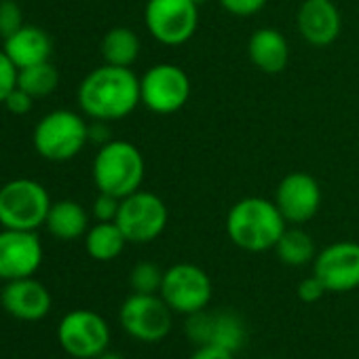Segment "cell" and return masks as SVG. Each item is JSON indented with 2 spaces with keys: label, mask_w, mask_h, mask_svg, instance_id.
I'll list each match as a JSON object with an SVG mask.
<instances>
[{
  "label": "cell",
  "mask_w": 359,
  "mask_h": 359,
  "mask_svg": "<svg viewBox=\"0 0 359 359\" xmlns=\"http://www.w3.org/2000/svg\"><path fill=\"white\" fill-rule=\"evenodd\" d=\"M76 100L91 121H121L142 104L140 79L131 68L104 64L83 79Z\"/></svg>",
  "instance_id": "obj_1"
},
{
  "label": "cell",
  "mask_w": 359,
  "mask_h": 359,
  "mask_svg": "<svg viewBox=\"0 0 359 359\" xmlns=\"http://www.w3.org/2000/svg\"><path fill=\"white\" fill-rule=\"evenodd\" d=\"M287 222L275 201L264 197H245L237 201L226 216L229 239L245 252L275 250Z\"/></svg>",
  "instance_id": "obj_2"
},
{
  "label": "cell",
  "mask_w": 359,
  "mask_h": 359,
  "mask_svg": "<svg viewBox=\"0 0 359 359\" xmlns=\"http://www.w3.org/2000/svg\"><path fill=\"white\" fill-rule=\"evenodd\" d=\"M91 173L100 193L123 199L140 191L146 175V163L135 144L127 140H110L100 146Z\"/></svg>",
  "instance_id": "obj_3"
},
{
  "label": "cell",
  "mask_w": 359,
  "mask_h": 359,
  "mask_svg": "<svg viewBox=\"0 0 359 359\" xmlns=\"http://www.w3.org/2000/svg\"><path fill=\"white\" fill-rule=\"evenodd\" d=\"M89 142V123L72 110H53L45 114L32 133L34 150L53 163L72 161Z\"/></svg>",
  "instance_id": "obj_4"
},
{
  "label": "cell",
  "mask_w": 359,
  "mask_h": 359,
  "mask_svg": "<svg viewBox=\"0 0 359 359\" xmlns=\"http://www.w3.org/2000/svg\"><path fill=\"white\" fill-rule=\"evenodd\" d=\"M51 197L47 189L30 177H15L0 187V226L36 231L45 226Z\"/></svg>",
  "instance_id": "obj_5"
},
{
  "label": "cell",
  "mask_w": 359,
  "mask_h": 359,
  "mask_svg": "<svg viewBox=\"0 0 359 359\" xmlns=\"http://www.w3.org/2000/svg\"><path fill=\"white\" fill-rule=\"evenodd\" d=\"M144 24L150 36L165 47L189 43L199 26V5L193 0H148Z\"/></svg>",
  "instance_id": "obj_6"
},
{
  "label": "cell",
  "mask_w": 359,
  "mask_h": 359,
  "mask_svg": "<svg viewBox=\"0 0 359 359\" xmlns=\"http://www.w3.org/2000/svg\"><path fill=\"white\" fill-rule=\"evenodd\" d=\"M158 294L173 313L189 317L208 309L214 287L210 275L201 266L191 262H177L163 273Z\"/></svg>",
  "instance_id": "obj_7"
},
{
  "label": "cell",
  "mask_w": 359,
  "mask_h": 359,
  "mask_svg": "<svg viewBox=\"0 0 359 359\" xmlns=\"http://www.w3.org/2000/svg\"><path fill=\"white\" fill-rule=\"evenodd\" d=\"M191 97V79L175 64H156L140 79V100L154 114L182 110Z\"/></svg>",
  "instance_id": "obj_8"
},
{
  "label": "cell",
  "mask_w": 359,
  "mask_h": 359,
  "mask_svg": "<svg viewBox=\"0 0 359 359\" xmlns=\"http://www.w3.org/2000/svg\"><path fill=\"white\" fill-rule=\"evenodd\" d=\"M167 205L154 193L140 189L121 199L116 224L129 243H150L158 239L167 226Z\"/></svg>",
  "instance_id": "obj_9"
},
{
  "label": "cell",
  "mask_w": 359,
  "mask_h": 359,
  "mask_svg": "<svg viewBox=\"0 0 359 359\" xmlns=\"http://www.w3.org/2000/svg\"><path fill=\"white\" fill-rule=\"evenodd\" d=\"M169 304L161 294H137L133 292L118 311V321L123 330L140 342H158L163 340L173 325Z\"/></svg>",
  "instance_id": "obj_10"
},
{
  "label": "cell",
  "mask_w": 359,
  "mask_h": 359,
  "mask_svg": "<svg viewBox=\"0 0 359 359\" xmlns=\"http://www.w3.org/2000/svg\"><path fill=\"white\" fill-rule=\"evenodd\" d=\"M57 340L62 348L76 359H95L110 344L108 321L89 309H76L62 317L57 325Z\"/></svg>",
  "instance_id": "obj_11"
},
{
  "label": "cell",
  "mask_w": 359,
  "mask_h": 359,
  "mask_svg": "<svg viewBox=\"0 0 359 359\" xmlns=\"http://www.w3.org/2000/svg\"><path fill=\"white\" fill-rule=\"evenodd\" d=\"M313 275L327 292H353L359 287V243L338 241L323 248L313 260Z\"/></svg>",
  "instance_id": "obj_12"
},
{
  "label": "cell",
  "mask_w": 359,
  "mask_h": 359,
  "mask_svg": "<svg viewBox=\"0 0 359 359\" xmlns=\"http://www.w3.org/2000/svg\"><path fill=\"white\" fill-rule=\"evenodd\" d=\"M43 243L36 231H0V279L15 281L34 277L43 264Z\"/></svg>",
  "instance_id": "obj_13"
},
{
  "label": "cell",
  "mask_w": 359,
  "mask_h": 359,
  "mask_svg": "<svg viewBox=\"0 0 359 359\" xmlns=\"http://www.w3.org/2000/svg\"><path fill=\"white\" fill-rule=\"evenodd\" d=\"M187 336L197 344H216L237 353L245 342V325L231 311H199L187 319Z\"/></svg>",
  "instance_id": "obj_14"
},
{
  "label": "cell",
  "mask_w": 359,
  "mask_h": 359,
  "mask_svg": "<svg viewBox=\"0 0 359 359\" xmlns=\"http://www.w3.org/2000/svg\"><path fill=\"white\" fill-rule=\"evenodd\" d=\"M275 205L283 214L287 224H304L309 222L321 205V189L319 182L304 171L287 173L275 193Z\"/></svg>",
  "instance_id": "obj_15"
},
{
  "label": "cell",
  "mask_w": 359,
  "mask_h": 359,
  "mask_svg": "<svg viewBox=\"0 0 359 359\" xmlns=\"http://www.w3.org/2000/svg\"><path fill=\"white\" fill-rule=\"evenodd\" d=\"M0 304L13 319L34 323L49 315L53 298L45 283L36 281L34 277H24L7 281L3 292H0Z\"/></svg>",
  "instance_id": "obj_16"
},
{
  "label": "cell",
  "mask_w": 359,
  "mask_h": 359,
  "mask_svg": "<svg viewBox=\"0 0 359 359\" xmlns=\"http://www.w3.org/2000/svg\"><path fill=\"white\" fill-rule=\"evenodd\" d=\"M296 26L306 43L315 47H327L340 36L342 20L332 0H304L298 9Z\"/></svg>",
  "instance_id": "obj_17"
},
{
  "label": "cell",
  "mask_w": 359,
  "mask_h": 359,
  "mask_svg": "<svg viewBox=\"0 0 359 359\" xmlns=\"http://www.w3.org/2000/svg\"><path fill=\"white\" fill-rule=\"evenodd\" d=\"M3 51L15 64V68L22 70L28 66L49 62L53 43H51V36L43 28L24 24L18 32H13L11 36L5 39Z\"/></svg>",
  "instance_id": "obj_18"
},
{
  "label": "cell",
  "mask_w": 359,
  "mask_h": 359,
  "mask_svg": "<svg viewBox=\"0 0 359 359\" xmlns=\"http://www.w3.org/2000/svg\"><path fill=\"white\" fill-rule=\"evenodd\" d=\"M248 55L264 74H279L290 64V43L275 28H260L250 36Z\"/></svg>",
  "instance_id": "obj_19"
},
{
  "label": "cell",
  "mask_w": 359,
  "mask_h": 359,
  "mask_svg": "<svg viewBox=\"0 0 359 359\" xmlns=\"http://www.w3.org/2000/svg\"><path fill=\"white\" fill-rule=\"evenodd\" d=\"M47 231L60 241H74L89 231V214L79 201L62 199L51 203L47 222Z\"/></svg>",
  "instance_id": "obj_20"
},
{
  "label": "cell",
  "mask_w": 359,
  "mask_h": 359,
  "mask_svg": "<svg viewBox=\"0 0 359 359\" xmlns=\"http://www.w3.org/2000/svg\"><path fill=\"white\" fill-rule=\"evenodd\" d=\"M129 241L116 222H97L85 235V250L97 262H110L118 258Z\"/></svg>",
  "instance_id": "obj_21"
},
{
  "label": "cell",
  "mask_w": 359,
  "mask_h": 359,
  "mask_svg": "<svg viewBox=\"0 0 359 359\" xmlns=\"http://www.w3.org/2000/svg\"><path fill=\"white\" fill-rule=\"evenodd\" d=\"M140 39L131 28L118 26L106 32L102 39V57L104 64L110 66H121V68H131L137 57H140Z\"/></svg>",
  "instance_id": "obj_22"
},
{
  "label": "cell",
  "mask_w": 359,
  "mask_h": 359,
  "mask_svg": "<svg viewBox=\"0 0 359 359\" xmlns=\"http://www.w3.org/2000/svg\"><path fill=\"white\" fill-rule=\"evenodd\" d=\"M277 258L287 266H304L306 262L315 260V243L306 231H302L298 224H292L283 231L275 245Z\"/></svg>",
  "instance_id": "obj_23"
},
{
  "label": "cell",
  "mask_w": 359,
  "mask_h": 359,
  "mask_svg": "<svg viewBox=\"0 0 359 359\" xmlns=\"http://www.w3.org/2000/svg\"><path fill=\"white\" fill-rule=\"evenodd\" d=\"M60 85V72L51 62H43L36 66H28L18 70V87L36 97L51 95Z\"/></svg>",
  "instance_id": "obj_24"
},
{
  "label": "cell",
  "mask_w": 359,
  "mask_h": 359,
  "mask_svg": "<svg viewBox=\"0 0 359 359\" xmlns=\"http://www.w3.org/2000/svg\"><path fill=\"white\" fill-rule=\"evenodd\" d=\"M163 273L154 262H137L131 269L129 285L137 294H158L163 283Z\"/></svg>",
  "instance_id": "obj_25"
},
{
  "label": "cell",
  "mask_w": 359,
  "mask_h": 359,
  "mask_svg": "<svg viewBox=\"0 0 359 359\" xmlns=\"http://www.w3.org/2000/svg\"><path fill=\"white\" fill-rule=\"evenodd\" d=\"M24 26L20 0H0V36L7 39Z\"/></svg>",
  "instance_id": "obj_26"
},
{
  "label": "cell",
  "mask_w": 359,
  "mask_h": 359,
  "mask_svg": "<svg viewBox=\"0 0 359 359\" xmlns=\"http://www.w3.org/2000/svg\"><path fill=\"white\" fill-rule=\"evenodd\" d=\"M121 210V199L108 193H100L93 201V216L97 222H116Z\"/></svg>",
  "instance_id": "obj_27"
},
{
  "label": "cell",
  "mask_w": 359,
  "mask_h": 359,
  "mask_svg": "<svg viewBox=\"0 0 359 359\" xmlns=\"http://www.w3.org/2000/svg\"><path fill=\"white\" fill-rule=\"evenodd\" d=\"M18 87V68L7 57V53L0 49V106L5 104L7 95Z\"/></svg>",
  "instance_id": "obj_28"
},
{
  "label": "cell",
  "mask_w": 359,
  "mask_h": 359,
  "mask_svg": "<svg viewBox=\"0 0 359 359\" xmlns=\"http://www.w3.org/2000/svg\"><path fill=\"white\" fill-rule=\"evenodd\" d=\"M220 7L237 18H250L266 7V0H218Z\"/></svg>",
  "instance_id": "obj_29"
},
{
  "label": "cell",
  "mask_w": 359,
  "mask_h": 359,
  "mask_svg": "<svg viewBox=\"0 0 359 359\" xmlns=\"http://www.w3.org/2000/svg\"><path fill=\"white\" fill-rule=\"evenodd\" d=\"M32 104H34V97H32L30 93H26L24 89L15 87V89L7 95V100H5L3 106H5L11 114L22 116V114H28V112L32 110Z\"/></svg>",
  "instance_id": "obj_30"
},
{
  "label": "cell",
  "mask_w": 359,
  "mask_h": 359,
  "mask_svg": "<svg viewBox=\"0 0 359 359\" xmlns=\"http://www.w3.org/2000/svg\"><path fill=\"white\" fill-rule=\"evenodd\" d=\"M325 292H327V290L323 287V283H321L315 275L302 279L300 285H298V298H300L302 302H306V304H313V302L321 300Z\"/></svg>",
  "instance_id": "obj_31"
},
{
  "label": "cell",
  "mask_w": 359,
  "mask_h": 359,
  "mask_svg": "<svg viewBox=\"0 0 359 359\" xmlns=\"http://www.w3.org/2000/svg\"><path fill=\"white\" fill-rule=\"evenodd\" d=\"M191 359H235V353L229 348L216 346V344H201L191 355Z\"/></svg>",
  "instance_id": "obj_32"
},
{
  "label": "cell",
  "mask_w": 359,
  "mask_h": 359,
  "mask_svg": "<svg viewBox=\"0 0 359 359\" xmlns=\"http://www.w3.org/2000/svg\"><path fill=\"white\" fill-rule=\"evenodd\" d=\"M112 140V133H110V127L106 121H93L89 123V142H95L100 146L108 144Z\"/></svg>",
  "instance_id": "obj_33"
},
{
  "label": "cell",
  "mask_w": 359,
  "mask_h": 359,
  "mask_svg": "<svg viewBox=\"0 0 359 359\" xmlns=\"http://www.w3.org/2000/svg\"><path fill=\"white\" fill-rule=\"evenodd\" d=\"M95 359H125L123 355H118V353H114V351H104L102 355H97Z\"/></svg>",
  "instance_id": "obj_34"
},
{
  "label": "cell",
  "mask_w": 359,
  "mask_h": 359,
  "mask_svg": "<svg viewBox=\"0 0 359 359\" xmlns=\"http://www.w3.org/2000/svg\"><path fill=\"white\" fill-rule=\"evenodd\" d=\"M193 3H195V5H199V7H201V5H205V3H208V0H193Z\"/></svg>",
  "instance_id": "obj_35"
}]
</instances>
